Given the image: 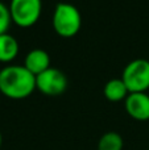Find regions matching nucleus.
<instances>
[{"label": "nucleus", "instance_id": "nucleus-9", "mask_svg": "<svg viewBox=\"0 0 149 150\" xmlns=\"http://www.w3.org/2000/svg\"><path fill=\"white\" fill-rule=\"evenodd\" d=\"M106 99H108L110 101H120L126 100V98L128 96V90H127L124 82L120 79H111L106 83L104 90H103Z\"/></svg>", "mask_w": 149, "mask_h": 150}, {"label": "nucleus", "instance_id": "nucleus-12", "mask_svg": "<svg viewBox=\"0 0 149 150\" xmlns=\"http://www.w3.org/2000/svg\"><path fill=\"white\" fill-rule=\"evenodd\" d=\"M1 142H3V137H1V133H0V148H1Z\"/></svg>", "mask_w": 149, "mask_h": 150}, {"label": "nucleus", "instance_id": "nucleus-7", "mask_svg": "<svg viewBox=\"0 0 149 150\" xmlns=\"http://www.w3.org/2000/svg\"><path fill=\"white\" fill-rule=\"evenodd\" d=\"M24 66H25L26 70L31 71L34 76H37L38 74L44 73L45 70H48V69L50 67V57L45 50L33 49L26 54Z\"/></svg>", "mask_w": 149, "mask_h": 150}, {"label": "nucleus", "instance_id": "nucleus-8", "mask_svg": "<svg viewBox=\"0 0 149 150\" xmlns=\"http://www.w3.org/2000/svg\"><path fill=\"white\" fill-rule=\"evenodd\" d=\"M18 54V42L12 34H0V62L8 63Z\"/></svg>", "mask_w": 149, "mask_h": 150}, {"label": "nucleus", "instance_id": "nucleus-3", "mask_svg": "<svg viewBox=\"0 0 149 150\" xmlns=\"http://www.w3.org/2000/svg\"><path fill=\"white\" fill-rule=\"evenodd\" d=\"M121 80L129 93L145 92L149 88V61L133 59L124 67Z\"/></svg>", "mask_w": 149, "mask_h": 150}, {"label": "nucleus", "instance_id": "nucleus-11", "mask_svg": "<svg viewBox=\"0 0 149 150\" xmlns=\"http://www.w3.org/2000/svg\"><path fill=\"white\" fill-rule=\"evenodd\" d=\"M11 23H12V18H11L9 8L4 3L0 1V34L8 33Z\"/></svg>", "mask_w": 149, "mask_h": 150}, {"label": "nucleus", "instance_id": "nucleus-1", "mask_svg": "<svg viewBox=\"0 0 149 150\" xmlns=\"http://www.w3.org/2000/svg\"><path fill=\"white\" fill-rule=\"evenodd\" d=\"M36 90V76L25 66L9 65L0 70V92L9 99H25Z\"/></svg>", "mask_w": 149, "mask_h": 150}, {"label": "nucleus", "instance_id": "nucleus-4", "mask_svg": "<svg viewBox=\"0 0 149 150\" xmlns=\"http://www.w3.org/2000/svg\"><path fill=\"white\" fill-rule=\"evenodd\" d=\"M8 8L13 23L21 28H28L38 21L42 12V1L41 0H11Z\"/></svg>", "mask_w": 149, "mask_h": 150}, {"label": "nucleus", "instance_id": "nucleus-5", "mask_svg": "<svg viewBox=\"0 0 149 150\" xmlns=\"http://www.w3.org/2000/svg\"><path fill=\"white\" fill-rule=\"evenodd\" d=\"M36 88L48 96H60L67 88V78L61 70L49 67L36 76Z\"/></svg>", "mask_w": 149, "mask_h": 150}, {"label": "nucleus", "instance_id": "nucleus-6", "mask_svg": "<svg viewBox=\"0 0 149 150\" xmlns=\"http://www.w3.org/2000/svg\"><path fill=\"white\" fill-rule=\"evenodd\" d=\"M126 111L137 121L149 120V95L145 92L128 93L124 101Z\"/></svg>", "mask_w": 149, "mask_h": 150}, {"label": "nucleus", "instance_id": "nucleus-10", "mask_svg": "<svg viewBox=\"0 0 149 150\" xmlns=\"http://www.w3.org/2000/svg\"><path fill=\"white\" fill-rule=\"evenodd\" d=\"M123 138L116 132H107L100 137L98 150H123Z\"/></svg>", "mask_w": 149, "mask_h": 150}, {"label": "nucleus", "instance_id": "nucleus-2", "mask_svg": "<svg viewBox=\"0 0 149 150\" xmlns=\"http://www.w3.org/2000/svg\"><path fill=\"white\" fill-rule=\"evenodd\" d=\"M53 28L61 37H73L79 32L82 25L81 12L70 3H58L53 13Z\"/></svg>", "mask_w": 149, "mask_h": 150}]
</instances>
